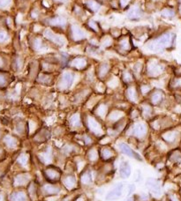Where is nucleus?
Instances as JSON below:
<instances>
[{"label":"nucleus","instance_id":"1","mask_svg":"<svg viewBox=\"0 0 181 201\" xmlns=\"http://www.w3.org/2000/svg\"><path fill=\"white\" fill-rule=\"evenodd\" d=\"M176 38V35L171 33H166L163 35L157 37L153 41L149 42L147 44V48L149 50H152L155 52L162 51L165 49H168L172 46Z\"/></svg>","mask_w":181,"mask_h":201},{"label":"nucleus","instance_id":"2","mask_svg":"<svg viewBox=\"0 0 181 201\" xmlns=\"http://www.w3.org/2000/svg\"><path fill=\"white\" fill-rule=\"evenodd\" d=\"M87 124L88 129L90 130V131H92V132H93L94 134H96L97 136H100V135L103 134V131L102 125L100 124V123L98 122L95 117L89 116V117L87 118Z\"/></svg>","mask_w":181,"mask_h":201},{"label":"nucleus","instance_id":"3","mask_svg":"<svg viewBox=\"0 0 181 201\" xmlns=\"http://www.w3.org/2000/svg\"><path fill=\"white\" fill-rule=\"evenodd\" d=\"M163 72H164V67L158 62L153 61V62L149 63L148 67H147V72L149 76L156 77V76L160 75Z\"/></svg>","mask_w":181,"mask_h":201},{"label":"nucleus","instance_id":"4","mask_svg":"<svg viewBox=\"0 0 181 201\" xmlns=\"http://www.w3.org/2000/svg\"><path fill=\"white\" fill-rule=\"evenodd\" d=\"M44 176L46 179L50 182H56L60 178V170L55 167H48L44 170Z\"/></svg>","mask_w":181,"mask_h":201},{"label":"nucleus","instance_id":"5","mask_svg":"<svg viewBox=\"0 0 181 201\" xmlns=\"http://www.w3.org/2000/svg\"><path fill=\"white\" fill-rule=\"evenodd\" d=\"M70 34L74 42H80L86 38L85 32L77 26H72L70 28Z\"/></svg>","mask_w":181,"mask_h":201},{"label":"nucleus","instance_id":"6","mask_svg":"<svg viewBox=\"0 0 181 201\" xmlns=\"http://www.w3.org/2000/svg\"><path fill=\"white\" fill-rule=\"evenodd\" d=\"M74 80V75L72 72H65L60 80L59 82V87L63 90L68 89L72 86Z\"/></svg>","mask_w":181,"mask_h":201},{"label":"nucleus","instance_id":"7","mask_svg":"<svg viewBox=\"0 0 181 201\" xmlns=\"http://www.w3.org/2000/svg\"><path fill=\"white\" fill-rule=\"evenodd\" d=\"M44 36L48 39V40H50L51 42H52V43H56L57 45H64L65 44V39L62 37V36H59V35H57V34H55L51 30H50V29H47V30H45V32H44Z\"/></svg>","mask_w":181,"mask_h":201},{"label":"nucleus","instance_id":"8","mask_svg":"<svg viewBox=\"0 0 181 201\" xmlns=\"http://www.w3.org/2000/svg\"><path fill=\"white\" fill-rule=\"evenodd\" d=\"M118 147L119 149L121 150V152L123 154H126L127 156H130V157H133V158L136 159L137 160H142V159L140 157V155L138 154L136 152H134L128 145H126L125 143H121L118 145Z\"/></svg>","mask_w":181,"mask_h":201},{"label":"nucleus","instance_id":"9","mask_svg":"<svg viewBox=\"0 0 181 201\" xmlns=\"http://www.w3.org/2000/svg\"><path fill=\"white\" fill-rule=\"evenodd\" d=\"M147 134V126L144 124H136L133 129H132V135L139 138V139H142L146 136Z\"/></svg>","mask_w":181,"mask_h":201},{"label":"nucleus","instance_id":"10","mask_svg":"<svg viewBox=\"0 0 181 201\" xmlns=\"http://www.w3.org/2000/svg\"><path fill=\"white\" fill-rule=\"evenodd\" d=\"M123 189H124V184L122 183L118 184L117 186L115 187L112 190H111L107 196H106V200H116L118 198H119L123 192Z\"/></svg>","mask_w":181,"mask_h":201},{"label":"nucleus","instance_id":"11","mask_svg":"<svg viewBox=\"0 0 181 201\" xmlns=\"http://www.w3.org/2000/svg\"><path fill=\"white\" fill-rule=\"evenodd\" d=\"M119 175L122 178H128L131 175V167L128 162L123 161L119 167Z\"/></svg>","mask_w":181,"mask_h":201},{"label":"nucleus","instance_id":"12","mask_svg":"<svg viewBox=\"0 0 181 201\" xmlns=\"http://www.w3.org/2000/svg\"><path fill=\"white\" fill-rule=\"evenodd\" d=\"M63 184L66 187L67 189H73L75 188V186L77 185V181H76V178L72 176V175H68V176H66L64 178H63Z\"/></svg>","mask_w":181,"mask_h":201},{"label":"nucleus","instance_id":"13","mask_svg":"<svg viewBox=\"0 0 181 201\" xmlns=\"http://www.w3.org/2000/svg\"><path fill=\"white\" fill-rule=\"evenodd\" d=\"M87 60L84 58H76L71 62V65L77 69V70H82L87 66Z\"/></svg>","mask_w":181,"mask_h":201},{"label":"nucleus","instance_id":"14","mask_svg":"<svg viewBox=\"0 0 181 201\" xmlns=\"http://www.w3.org/2000/svg\"><path fill=\"white\" fill-rule=\"evenodd\" d=\"M164 98V94L161 90H155L151 95V102L153 105H159Z\"/></svg>","mask_w":181,"mask_h":201},{"label":"nucleus","instance_id":"15","mask_svg":"<svg viewBox=\"0 0 181 201\" xmlns=\"http://www.w3.org/2000/svg\"><path fill=\"white\" fill-rule=\"evenodd\" d=\"M48 23L54 27H65L66 25V20L65 18L57 16V17H53V18L48 20Z\"/></svg>","mask_w":181,"mask_h":201},{"label":"nucleus","instance_id":"16","mask_svg":"<svg viewBox=\"0 0 181 201\" xmlns=\"http://www.w3.org/2000/svg\"><path fill=\"white\" fill-rule=\"evenodd\" d=\"M114 156V150L110 146H104L101 150V157L104 160H109Z\"/></svg>","mask_w":181,"mask_h":201},{"label":"nucleus","instance_id":"17","mask_svg":"<svg viewBox=\"0 0 181 201\" xmlns=\"http://www.w3.org/2000/svg\"><path fill=\"white\" fill-rule=\"evenodd\" d=\"M128 18L133 20H137L142 17V12L140 10V8L138 6H135L133 8H132L129 12H128Z\"/></svg>","mask_w":181,"mask_h":201},{"label":"nucleus","instance_id":"18","mask_svg":"<svg viewBox=\"0 0 181 201\" xmlns=\"http://www.w3.org/2000/svg\"><path fill=\"white\" fill-rule=\"evenodd\" d=\"M42 190L46 195H56L60 191V188L52 184H45L42 188Z\"/></svg>","mask_w":181,"mask_h":201},{"label":"nucleus","instance_id":"19","mask_svg":"<svg viewBox=\"0 0 181 201\" xmlns=\"http://www.w3.org/2000/svg\"><path fill=\"white\" fill-rule=\"evenodd\" d=\"M29 176L27 174H20L18 175L15 179H14V184L17 186H20V185H24L28 182Z\"/></svg>","mask_w":181,"mask_h":201},{"label":"nucleus","instance_id":"20","mask_svg":"<svg viewBox=\"0 0 181 201\" xmlns=\"http://www.w3.org/2000/svg\"><path fill=\"white\" fill-rule=\"evenodd\" d=\"M110 71V65L107 63H102L101 64H99L97 68V75L101 78H104L107 73Z\"/></svg>","mask_w":181,"mask_h":201},{"label":"nucleus","instance_id":"21","mask_svg":"<svg viewBox=\"0 0 181 201\" xmlns=\"http://www.w3.org/2000/svg\"><path fill=\"white\" fill-rule=\"evenodd\" d=\"M125 95L128 100L133 101V102H135L138 100V94L134 87H129L125 92Z\"/></svg>","mask_w":181,"mask_h":201},{"label":"nucleus","instance_id":"22","mask_svg":"<svg viewBox=\"0 0 181 201\" xmlns=\"http://www.w3.org/2000/svg\"><path fill=\"white\" fill-rule=\"evenodd\" d=\"M163 139L168 142V143H173L177 137H178V132L176 131H172V130H170V131H166L163 134Z\"/></svg>","mask_w":181,"mask_h":201},{"label":"nucleus","instance_id":"23","mask_svg":"<svg viewBox=\"0 0 181 201\" xmlns=\"http://www.w3.org/2000/svg\"><path fill=\"white\" fill-rule=\"evenodd\" d=\"M85 4H86L87 7L93 13H96V12L99 11V9L101 7V4L96 0H87L85 2Z\"/></svg>","mask_w":181,"mask_h":201},{"label":"nucleus","instance_id":"24","mask_svg":"<svg viewBox=\"0 0 181 201\" xmlns=\"http://www.w3.org/2000/svg\"><path fill=\"white\" fill-rule=\"evenodd\" d=\"M146 185L149 187L155 193L159 194V192H160V187L158 185V183L155 179H153V178H149L147 180V182H146Z\"/></svg>","mask_w":181,"mask_h":201},{"label":"nucleus","instance_id":"25","mask_svg":"<svg viewBox=\"0 0 181 201\" xmlns=\"http://www.w3.org/2000/svg\"><path fill=\"white\" fill-rule=\"evenodd\" d=\"M70 125L73 128H78L81 125V120L79 114H74L71 116L69 120Z\"/></svg>","mask_w":181,"mask_h":201},{"label":"nucleus","instance_id":"26","mask_svg":"<svg viewBox=\"0 0 181 201\" xmlns=\"http://www.w3.org/2000/svg\"><path fill=\"white\" fill-rule=\"evenodd\" d=\"M50 131L47 130H42L41 131H39L35 137V140L38 142H43L45 140H47L50 138Z\"/></svg>","mask_w":181,"mask_h":201},{"label":"nucleus","instance_id":"27","mask_svg":"<svg viewBox=\"0 0 181 201\" xmlns=\"http://www.w3.org/2000/svg\"><path fill=\"white\" fill-rule=\"evenodd\" d=\"M10 200L11 201H27V196L22 191H17L11 195Z\"/></svg>","mask_w":181,"mask_h":201},{"label":"nucleus","instance_id":"28","mask_svg":"<svg viewBox=\"0 0 181 201\" xmlns=\"http://www.w3.org/2000/svg\"><path fill=\"white\" fill-rule=\"evenodd\" d=\"M4 141H5V145L9 147H15L17 146V140L14 138L13 136H10V135L6 136L4 139Z\"/></svg>","mask_w":181,"mask_h":201},{"label":"nucleus","instance_id":"29","mask_svg":"<svg viewBox=\"0 0 181 201\" xmlns=\"http://www.w3.org/2000/svg\"><path fill=\"white\" fill-rule=\"evenodd\" d=\"M81 182L84 184H89L92 182V175L89 170L85 171L81 176Z\"/></svg>","mask_w":181,"mask_h":201},{"label":"nucleus","instance_id":"30","mask_svg":"<svg viewBox=\"0 0 181 201\" xmlns=\"http://www.w3.org/2000/svg\"><path fill=\"white\" fill-rule=\"evenodd\" d=\"M123 116H124V114H123L122 111H119V110H114V111H112V113L110 114L109 118H110L111 121L116 122V121H118Z\"/></svg>","mask_w":181,"mask_h":201},{"label":"nucleus","instance_id":"31","mask_svg":"<svg viewBox=\"0 0 181 201\" xmlns=\"http://www.w3.org/2000/svg\"><path fill=\"white\" fill-rule=\"evenodd\" d=\"M38 81L42 84L45 85H49L50 83L52 82V77L48 75V74H42L39 78H38Z\"/></svg>","mask_w":181,"mask_h":201},{"label":"nucleus","instance_id":"32","mask_svg":"<svg viewBox=\"0 0 181 201\" xmlns=\"http://www.w3.org/2000/svg\"><path fill=\"white\" fill-rule=\"evenodd\" d=\"M107 106L105 104H100L98 105L97 110V115L100 116V117H104L106 113H107Z\"/></svg>","mask_w":181,"mask_h":201},{"label":"nucleus","instance_id":"33","mask_svg":"<svg viewBox=\"0 0 181 201\" xmlns=\"http://www.w3.org/2000/svg\"><path fill=\"white\" fill-rule=\"evenodd\" d=\"M170 160L174 162H179L181 160V152L180 151H173L170 154Z\"/></svg>","mask_w":181,"mask_h":201},{"label":"nucleus","instance_id":"34","mask_svg":"<svg viewBox=\"0 0 181 201\" xmlns=\"http://www.w3.org/2000/svg\"><path fill=\"white\" fill-rule=\"evenodd\" d=\"M152 112H153L152 108L149 104H145V105L142 106V113L146 117H149L150 116L152 115Z\"/></svg>","mask_w":181,"mask_h":201},{"label":"nucleus","instance_id":"35","mask_svg":"<svg viewBox=\"0 0 181 201\" xmlns=\"http://www.w3.org/2000/svg\"><path fill=\"white\" fill-rule=\"evenodd\" d=\"M32 46H33L34 50H42V40H41L40 38H38V37L35 38V39L33 40Z\"/></svg>","mask_w":181,"mask_h":201},{"label":"nucleus","instance_id":"36","mask_svg":"<svg viewBox=\"0 0 181 201\" xmlns=\"http://www.w3.org/2000/svg\"><path fill=\"white\" fill-rule=\"evenodd\" d=\"M161 15L163 17H165V18H172L175 16V12L172 10V9H169V8H166V9H164L162 12H161Z\"/></svg>","mask_w":181,"mask_h":201},{"label":"nucleus","instance_id":"37","mask_svg":"<svg viewBox=\"0 0 181 201\" xmlns=\"http://www.w3.org/2000/svg\"><path fill=\"white\" fill-rule=\"evenodd\" d=\"M87 157H88L89 160H91L92 161L97 160L98 158V152L97 151V149H96V148H92V149L88 152Z\"/></svg>","mask_w":181,"mask_h":201},{"label":"nucleus","instance_id":"38","mask_svg":"<svg viewBox=\"0 0 181 201\" xmlns=\"http://www.w3.org/2000/svg\"><path fill=\"white\" fill-rule=\"evenodd\" d=\"M28 157L27 154H20V157L18 158V161H19V163L20 164V165H22V166H26L27 165V163H28Z\"/></svg>","mask_w":181,"mask_h":201},{"label":"nucleus","instance_id":"39","mask_svg":"<svg viewBox=\"0 0 181 201\" xmlns=\"http://www.w3.org/2000/svg\"><path fill=\"white\" fill-rule=\"evenodd\" d=\"M123 80L125 81V83H131L133 80V75L129 72H125L123 74Z\"/></svg>","mask_w":181,"mask_h":201},{"label":"nucleus","instance_id":"40","mask_svg":"<svg viewBox=\"0 0 181 201\" xmlns=\"http://www.w3.org/2000/svg\"><path fill=\"white\" fill-rule=\"evenodd\" d=\"M28 192H29V195L34 199L36 195V188L34 183H31L30 185L28 187Z\"/></svg>","mask_w":181,"mask_h":201},{"label":"nucleus","instance_id":"41","mask_svg":"<svg viewBox=\"0 0 181 201\" xmlns=\"http://www.w3.org/2000/svg\"><path fill=\"white\" fill-rule=\"evenodd\" d=\"M14 68L16 70H20L21 68V66H22V59L20 58H19V57H17V58L14 59Z\"/></svg>","mask_w":181,"mask_h":201},{"label":"nucleus","instance_id":"42","mask_svg":"<svg viewBox=\"0 0 181 201\" xmlns=\"http://www.w3.org/2000/svg\"><path fill=\"white\" fill-rule=\"evenodd\" d=\"M119 45H120V48L122 49V50H129V48H130V44H129V42H128V40H126V39H124V40H122L120 43H119Z\"/></svg>","mask_w":181,"mask_h":201},{"label":"nucleus","instance_id":"43","mask_svg":"<svg viewBox=\"0 0 181 201\" xmlns=\"http://www.w3.org/2000/svg\"><path fill=\"white\" fill-rule=\"evenodd\" d=\"M82 138H83L84 144H85L86 146H88V145H90V144L92 143V139H91L90 136H88V135H84Z\"/></svg>","mask_w":181,"mask_h":201},{"label":"nucleus","instance_id":"44","mask_svg":"<svg viewBox=\"0 0 181 201\" xmlns=\"http://www.w3.org/2000/svg\"><path fill=\"white\" fill-rule=\"evenodd\" d=\"M12 0H0V7L1 8H4V7H6L10 4Z\"/></svg>","mask_w":181,"mask_h":201},{"label":"nucleus","instance_id":"45","mask_svg":"<svg viewBox=\"0 0 181 201\" xmlns=\"http://www.w3.org/2000/svg\"><path fill=\"white\" fill-rule=\"evenodd\" d=\"M149 90H150V87L148 86V85H143V86H141V87H140V91H141L142 94H147Z\"/></svg>","mask_w":181,"mask_h":201},{"label":"nucleus","instance_id":"46","mask_svg":"<svg viewBox=\"0 0 181 201\" xmlns=\"http://www.w3.org/2000/svg\"><path fill=\"white\" fill-rule=\"evenodd\" d=\"M5 84H6V79L2 73H0V86H5Z\"/></svg>","mask_w":181,"mask_h":201},{"label":"nucleus","instance_id":"47","mask_svg":"<svg viewBox=\"0 0 181 201\" xmlns=\"http://www.w3.org/2000/svg\"><path fill=\"white\" fill-rule=\"evenodd\" d=\"M7 39V34L5 32H0V43L5 42Z\"/></svg>","mask_w":181,"mask_h":201},{"label":"nucleus","instance_id":"48","mask_svg":"<svg viewBox=\"0 0 181 201\" xmlns=\"http://www.w3.org/2000/svg\"><path fill=\"white\" fill-rule=\"evenodd\" d=\"M88 25H89V27L90 28H92L93 30H95V31H97V22H95V21H90L89 23H88Z\"/></svg>","mask_w":181,"mask_h":201},{"label":"nucleus","instance_id":"49","mask_svg":"<svg viewBox=\"0 0 181 201\" xmlns=\"http://www.w3.org/2000/svg\"><path fill=\"white\" fill-rule=\"evenodd\" d=\"M129 2H130V0H120V4L122 7H125Z\"/></svg>","mask_w":181,"mask_h":201},{"label":"nucleus","instance_id":"50","mask_svg":"<svg viewBox=\"0 0 181 201\" xmlns=\"http://www.w3.org/2000/svg\"><path fill=\"white\" fill-rule=\"evenodd\" d=\"M133 190H134V185H130V187H129V195H130Z\"/></svg>","mask_w":181,"mask_h":201},{"label":"nucleus","instance_id":"51","mask_svg":"<svg viewBox=\"0 0 181 201\" xmlns=\"http://www.w3.org/2000/svg\"><path fill=\"white\" fill-rule=\"evenodd\" d=\"M170 199H171V201H178V200L174 197V196H172V197H170Z\"/></svg>","mask_w":181,"mask_h":201},{"label":"nucleus","instance_id":"52","mask_svg":"<svg viewBox=\"0 0 181 201\" xmlns=\"http://www.w3.org/2000/svg\"><path fill=\"white\" fill-rule=\"evenodd\" d=\"M3 65V59H2V58L0 57V67Z\"/></svg>","mask_w":181,"mask_h":201},{"label":"nucleus","instance_id":"53","mask_svg":"<svg viewBox=\"0 0 181 201\" xmlns=\"http://www.w3.org/2000/svg\"><path fill=\"white\" fill-rule=\"evenodd\" d=\"M0 201H4V198L0 195Z\"/></svg>","mask_w":181,"mask_h":201},{"label":"nucleus","instance_id":"54","mask_svg":"<svg viewBox=\"0 0 181 201\" xmlns=\"http://www.w3.org/2000/svg\"><path fill=\"white\" fill-rule=\"evenodd\" d=\"M128 201H133V199H130Z\"/></svg>","mask_w":181,"mask_h":201},{"label":"nucleus","instance_id":"55","mask_svg":"<svg viewBox=\"0 0 181 201\" xmlns=\"http://www.w3.org/2000/svg\"><path fill=\"white\" fill-rule=\"evenodd\" d=\"M56 1H58V2H60V1H64V0H56Z\"/></svg>","mask_w":181,"mask_h":201},{"label":"nucleus","instance_id":"56","mask_svg":"<svg viewBox=\"0 0 181 201\" xmlns=\"http://www.w3.org/2000/svg\"><path fill=\"white\" fill-rule=\"evenodd\" d=\"M180 1H181V0H180Z\"/></svg>","mask_w":181,"mask_h":201}]
</instances>
